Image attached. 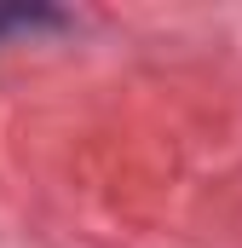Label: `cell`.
<instances>
[{
  "label": "cell",
  "instance_id": "6da1fadb",
  "mask_svg": "<svg viewBox=\"0 0 242 248\" xmlns=\"http://www.w3.org/2000/svg\"><path fill=\"white\" fill-rule=\"evenodd\" d=\"M12 23H17V17H6V12H0V29H12Z\"/></svg>",
  "mask_w": 242,
  "mask_h": 248
}]
</instances>
